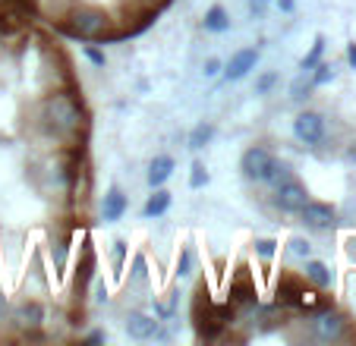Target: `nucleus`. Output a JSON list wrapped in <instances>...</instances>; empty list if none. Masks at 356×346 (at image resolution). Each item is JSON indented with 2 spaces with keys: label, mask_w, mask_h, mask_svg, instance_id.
<instances>
[{
  "label": "nucleus",
  "mask_w": 356,
  "mask_h": 346,
  "mask_svg": "<svg viewBox=\"0 0 356 346\" xmlns=\"http://www.w3.org/2000/svg\"><path fill=\"white\" fill-rule=\"evenodd\" d=\"M224 69V63L218 60V57H211V60H205V76H218Z\"/></svg>",
  "instance_id": "29"
},
{
  "label": "nucleus",
  "mask_w": 356,
  "mask_h": 346,
  "mask_svg": "<svg viewBox=\"0 0 356 346\" xmlns=\"http://www.w3.org/2000/svg\"><path fill=\"white\" fill-rule=\"evenodd\" d=\"M114 19H108V13L101 7H95V3H70V10L63 13V28H67V35H73V38L86 41V44H92V41H101L108 38V26Z\"/></svg>",
  "instance_id": "1"
},
{
  "label": "nucleus",
  "mask_w": 356,
  "mask_h": 346,
  "mask_svg": "<svg viewBox=\"0 0 356 346\" xmlns=\"http://www.w3.org/2000/svg\"><path fill=\"white\" fill-rule=\"evenodd\" d=\"M302 280H306V283H312L316 290H328V286L334 283V274H331V267L325 265V261L306 258V261H302Z\"/></svg>",
  "instance_id": "10"
},
{
  "label": "nucleus",
  "mask_w": 356,
  "mask_h": 346,
  "mask_svg": "<svg viewBox=\"0 0 356 346\" xmlns=\"http://www.w3.org/2000/svg\"><path fill=\"white\" fill-rule=\"evenodd\" d=\"M309 76H312V85H316V88L318 85H328V82L334 79V67H331V63H318Z\"/></svg>",
  "instance_id": "21"
},
{
  "label": "nucleus",
  "mask_w": 356,
  "mask_h": 346,
  "mask_svg": "<svg viewBox=\"0 0 356 346\" xmlns=\"http://www.w3.org/2000/svg\"><path fill=\"white\" fill-rule=\"evenodd\" d=\"M277 255V242L275 240H256V258L271 261Z\"/></svg>",
  "instance_id": "24"
},
{
  "label": "nucleus",
  "mask_w": 356,
  "mask_h": 346,
  "mask_svg": "<svg viewBox=\"0 0 356 346\" xmlns=\"http://www.w3.org/2000/svg\"><path fill=\"white\" fill-rule=\"evenodd\" d=\"M347 60H350V67H356V44L347 47Z\"/></svg>",
  "instance_id": "34"
},
{
  "label": "nucleus",
  "mask_w": 356,
  "mask_h": 346,
  "mask_svg": "<svg viewBox=\"0 0 356 346\" xmlns=\"http://www.w3.org/2000/svg\"><path fill=\"white\" fill-rule=\"evenodd\" d=\"M211 135H215V126H211V123H199V126L189 133V148H193V151L205 148L211 142Z\"/></svg>",
  "instance_id": "18"
},
{
  "label": "nucleus",
  "mask_w": 356,
  "mask_h": 346,
  "mask_svg": "<svg viewBox=\"0 0 356 346\" xmlns=\"http://www.w3.org/2000/svg\"><path fill=\"white\" fill-rule=\"evenodd\" d=\"M290 176H293V170H290V167L284 164L281 158H275V160H271V170H268V176H265V183H262V186H271V189H275L277 183L290 180Z\"/></svg>",
  "instance_id": "17"
},
{
  "label": "nucleus",
  "mask_w": 356,
  "mask_h": 346,
  "mask_svg": "<svg viewBox=\"0 0 356 346\" xmlns=\"http://www.w3.org/2000/svg\"><path fill=\"white\" fill-rule=\"evenodd\" d=\"M127 208H129L127 195H123L120 189H111V192L104 195V201H101V217L108 220V224H114V220H120L123 214H127Z\"/></svg>",
  "instance_id": "11"
},
{
  "label": "nucleus",
  "mask_w": 356,
  "mask_h": 346,
  "mask_svg": "<svg viewBox=\"0 0 356 346\" xmlns=\"http://www.w3.org/2000/svg\"><path fill=\"white\" fill-rule=\"evenodd\" d=\"M82 53H86L88 60H92L95 67H101V69H104V63H108V57H104V51H98V47H95V41H92V44H86V47H82Z\"/></svg>",
  "instance_id": "26"
},
{
  "label": "nucleus",
  "mask_w": 356,
  "mask_h": 346,
  "mask_svg": "<svg viewBox=\"0 0 356 346\" xmlns=\"http://www.w3.org/2000/svg\"><path fill=\"white\" fill-rule=\"evenodd\" d=\"M309 337L322 340V343H337V340H350L353 331H350V318L343 312H337L334 306L322 308V315L309 321Z\"/></svg>",
  "instance_id": "2"
},
{
  "label": "nucleus",
  "mask_w": 356,
  "mask_h": 346,
  "mask_svg": "<svg viewBox=\"0 0 356 346\" xmlns=\"http://www.w3.org/2000/svg\"><path fill=\"white\" fill-rule=\"evenodd\" d=\"M127 252H129V246L123 240H117L114 246H111V267L114 271H123V261H127Z\"/></svg>",
  "instance_id": "23"
},
{
  "label": "nucleus",
  "mask_w": 356,
  "mask_h": 346,
  "mask_svg": "<svg viewBox=\"0 0 356 346\" xmlns=\"http://www.w3.org/2000/svg\"><path fill=\"white\" fill-rule=\"evenodd\" d=\"M296 217L302 220V226L306 230H312V233H328V230H334L337 226V211L331 205H325V201H306V205L300 208V214Z\"/></svg>",
  "instance_id": "4"
},
{
  "label": "nucleus",
  "mask_w": 356,
  "mask_h": 346,
  "mask_svg": "<svg viewBox=\"0 0 356 346\" xmlns=\"http://www.w3.org/2000/svg\"><path fill=\"white\" fill-rule=\"evenodd\" d=\"M86 340H95V343H101V340H104V333H101V331H95V333H88Z\"/></svg>",
  "instance_id": "35"
},
{
  "label": "nucleus",
  "mask_w": 356,
  "mask_h": 346,
  "mask_svg": "<svg viewBox=\"0 0 356 346\" xmlns=\"http://www.w3.org/2000/svg\"><path fill=\"white\" fill-rule=\"evenodd\" d=\"M10 308H13V306H10V299H7L3 293H0V321H7V318H10Z\"/></svg>",
  "instance_id": "31"
},
{
  "label": "nucleus",
  "mask_w": 356,
  "mask_h": 346,
  "mask_svg": "<svg viewBox=\"0 0 356 346\" xmlns=\"http://www.w3.org/2000/svg\"><path fill=\"white\" fill-rule=\"evenodd\" d=\"M275 82H277V73H265V76H259V82H256V94H268L271 88H275Z\"/></svg>",
  "instance_id": "27"
},
{
  "label": "nucleus",
  "mask_w": 356,
  "mask_h": 346,
  "mask_svg": "<svg viewBox=\"0 0 356 346\" xmlns=\"http://www.w3.org/2000/svg\"><path fill=\"white\" fill-rule=\"evenodd\" d=\"M202 26H205V32H215V35H221V32H227L230 28V16H227V10L224 7H211L209 13H205V19H202Z\"/></svg>",
  "instance_id": "14"
},
{
  "label": "nucleus",
  "mask_w": 356,
  "mask_h": 346,
  "mask_svg": "<svg viewBox=\"0 0 356 346\" xmlns=\"http://www.w3.org/2000/svg\"><path fill=\"white\" fill-rule=\"evenodd\" d=\"M256 63H259V51H256V47H243V51H236L234 57L224 63V76L236 82V79H243L249 69H256Z\"/></svg>",
  "instance_id": "9"
},
{
  "label": "nucleus",
  "mask_w": 356,
  "mask_h": 346,
  "mask_svg": "<svg viewBox=\"0 0 356 346\" xmlns=\"http://www.w3.org/2000/svg\"><path fill=\"white\" fill-rule=\"evenodd\" d=\"M158 327H161V321H158L155 315H145V312H129L127 315V333L133 340H155Z\"/></svg>",
  "instance_id": "8"
},
{
  "label": "nucleus",
  "mask_w": 356,
  "mask_h": 346,
  "mask_svg": "<svg viewBox=\"0 0 356 346\" xmlns=\"http://www.w3.org/2000/svg\"><path fill=\"white\" fill-rule=\"evenodd\" d=\"M168 208H170V192L158 186L155 192L148 195V201H145V208H142V214H145L148 220H152V217H164V214H168Z\"/></svg>",
  "instance_id": "13"
},
{
  "label": "nucleus",
  "mask_w": 356,
  "mask_h": 346,
  "mask_svg": "<svg viewBox=\"0 0 356 346\" xmlns=\"http://www.w3.org/2000/svg\"><path fill=\"white\" fill-rule=\"evenodd\" d=\"M271 160H275V154H271L268 148L252 145V148H246V151H243L240 170H243V176H246V180L265 183V176H268V170H271Z\"/></svg>",
  "instance_id": "7"
},
{
  "label": "nucleus",
  "mask_w": 356,
  "mask_h": 346,
  "mask_svg": "<svg viewBox=\"0 0 356 346\" xmlns=\"http://www.w3.org/2000/svg\"><path fill=\"white\" fill-rule=\"evenodd\" d=\"M193 267H195L193 249H183L180 258H177V277H189V274H193Z\"/></svg>",
  "instance_id": "22"
},
{
  "label": "nucleus",
  "mask_w": 356,
  "mask_h": 346,
  "mask_svg": "<svg viewBox=\"0 0 356 346\" xmlns=\"http://www.w3.org/2000/svg\"><path fill=\"white\" fill-rule=\"evenodd\" d=\"M347 258L356 265V236H350V240H347Z\"/></svg>",
  "instance_id": "33"
},
{
  "label": "nucleus",
  "mask_w": 356,
  "mask_h": 346,
  "mask_svg": "<svg viewBox=\"0 0 356 346\" xmlns=\"http://www.w3.org/2000/svg\"><path fill=\"white\" fill-rule=\"evenodd\" d=\"M312 76L306 73V69H300V76H296L293 82H290V98L293 101H302V98H309V92H312Z\"/></svg>",
  "instance_id": "16"
},
{
  "label": "nucleus",
  "mask_w": 356,
  "mask_h": 346,
  "mask_svg": "<svg viewBox=\"0 0 356 346\" xmlns=\"http://www.w3.org/2000/svg\"><path fill=\"white\" fill-rule=\"evenodd\" d=\"M322 57H325V38H316V44H312V51L302 57V63H300V69H306V73H312V69L322 63Z\"/></svg>",
  "instance_id": "20"
},
{
  "label": "nucleus",
  "mask_w": 356,
  "mask_h": 346,
  "mask_svg": "<svg viewBox=\"0 0 356 346\" xmlns=\"http://www.w3.org/2000/svg\"><path fill=\"white\" fill-rule=\"evenodd\" d=\"M205 183H209V170H205V167L195 160V164H193V173H189V186H193V189H202Z\"/></svg>",
  "instance_id": "25"
},
{
  "label": "nucleus",
  "mask_w": 356,
  "mask_h": 346,
  "mask_svg": "<svg viewBox=\"0 0 356 346\" xmlns=\"http://www.w3.org/2000/svg\"><path fill=\"white\" fill-rule=\"evenodd\" d=\"M95 299H98V302H104V299H108V286L101 283V280H98V283H95Z\"/></svg>",
  "instance_id": "32"
},
{
  "label": "nucleus",
  "mask_w": 356,
  "mask_h": 346,
  "mask_svg": "<svg viewBox=\"0 0 356 346\" xmlns=\"http://www.w3.org/2000/svg\"><path fill=\"white\" fill-rule=\"evenodd\" d=\"M287 258H296V261L312 258V242L302 240V236H293V240L287 242Z\"/></svg>",
  "instance_id": "19"
},
{
  "label": "nucleus",
  "mask_w": 356,
  "mask_h": 346,
  "mask_svg": "<svg viewBox=\"0 0 356 346\" xmlns=\"http://www.w3.org/2000/svg\"><path fill=\"white\" fill-rule=\"evenodd\" d=\"M271 3H275L281 13H293V10H296V0H271Z\"/></svg>",
  "instance_id": "30"
},
{
  "label": "nucleus",
  "mask_w": 356,
  "mask_h": 346,
  "mask_svg": "<svg viewBox=\"0 0 356 346\" xmlns=\"http://www.w3.org/2000/svg\"><path fill=\"white\" fill-rule=\"evenodd\" d=\"M127 286H148V261L145 255H136L129 261V283Z\"/></svg>",
  "instance_id": "15"
},
{
  "label": "nucleus",
  "mask_w": 356,
  "mask_h": 346,
  "mask_svg": "<svg viewBox=\"0 0 356 346\" xmlns=\"http://www.w3.org/2000/svg\"><path fill=\"white\" fill-rule=\"evenodd\" d=\"M268 10H271V0H249V13L256 16V19H262Z\"/></svg>",
  "instance_id": "28"
},
{
  "label": "nucleus",
  "mask_w": 356,
  "mask_h": 346,
  "mask_svg": "<svg viewBox=\"0 0 356 346\" xmlns=\"http://www.w3.org/2000/svg\"><path fill=\"white\" fill-rule=\"evenodd\" d=\"M170 173H174V158H170V154H158V158L152 160V167H148V186L152 189L164 186V183L170 180Z\"/></svg>",
  "instance_id": "12"
},
{
  "label": "nucleus",
  "mask_w": 356,
  "mask_h": 346,
  "mask_svg": "<svg viewBox=\"0 0 356 346\" xmlns=\"http://www.w3.org/2000/svg\"><path fill=\"white\" fill-rule=\"evenodd\" d=\"M271 192H275V205L281 208L284 214H300V208L309 201V192H306V186H302L296 176H290V180L277 183Z\"/></svg>",
  "instance_id": "6"
},
{
  "label": "nucleus",
  "mask_w": 356,
  "mask_h": 346,
  "mask_svg": "<svg viewBox=\"0 0 356 346\" xmlns=\"http://www.w3.org/2000/svg\"><path fill=\"white\" fill-rule=\"evenodd\" d=\"M92 280H95V249L88 246V242H82V255H79V261H76L73 280H70V299H73V306L82 308Z\"/></svg>",
  "instance_id": "3"
},
{
  "label": "nucleus",
  "mask_w": 356,
  "mask_h": 346,
  "mask_svg": "<svg viewBox=\"0 0 356 346\" xmlns=\"http://www.w3.org/2000/svg\"><path fill=\"white\" fill-rule=\"evenodd\" d=\"M325 133H328V126H325V117L316 110H302L300 117L293 120V135L296 142H302L306 148H316L325 142Z\"/></svg>",
  "instance_id": "5"
}]
</instances>
